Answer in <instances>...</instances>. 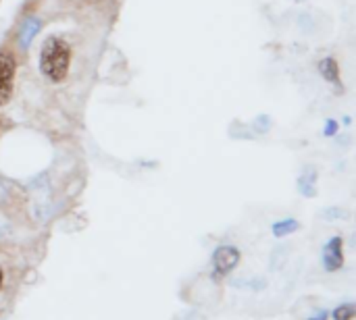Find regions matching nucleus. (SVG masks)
Wrapping results in <instances>:
<instances>
[{
  "mask_svg": "<svg viewBox=\"0 0 356 320\" xmlns=\"http://www.w3.org/2000/svg\"><path fill=\"white\" fill-rule=\"evenodd\" d=\"M71 48L60 37H48L40 52V71L50 81H63L69 73Z\"/></svg>",
  "mask_w": 356,
  "mask_h": 320,
  "instance_id": "nucleus-1",
  "label": "nucleus"
},
{
  "mask_svg": "<svg viewBox=\"0 0 356 320\" xmlns=\"http://www.w3.org/2000/svg\"><path fill=\"white\" fill-rule=\"evenodd\" d=\"M13 79H15V60L8 52L0 50V106L6 104L13 94Z\"/></svg>",
  "mask_w": 356,
  "mask_h": 320,
  "instance_id": "nucleus-2",
  "label": "nucleus"
},
{
  "mask_svg": "<svg viewBox=\"0 0 356 320\" xmlns=\"http://www.w3.org/2000/svg\"><path fill=\"white\" fill-rule=\"evenodd\" d=\"M238 262H240V252L234 246H221L213 254V264H215L217 275H227Z\"/></svg>",
  "mask_w": 356,
  "mask_h": 320,
  "instance_id": "nucleus-3",
  "label": "nucleus"
},
{
  "mask_svg": "<svg viewBox=\"0 0 356 320\" xmlns=\"http://www.w3.org/2000/svg\"><path fill=\"white\" fill-rule=\"evenodd\" d=\"M344 264V254H342V239L340 237H332L330 244L323 248V267L334 273L338 269H342Z\"/></svg>",
  "mask_w": 356,
  "mask_h": 320,
  "instance_id": "nucleus-4",
  "label": "nucleus"
},
{
  "mask_svg": "<svg viewBox=\"0 0 356 320\" xmlns=\"http://www.w3.org/2000/svg\"><path fill=\"white\" fill-rule=\"evenodd\" d=\"M40 27H42V23H40V19H35V17H27V19L23 21L21 33H19V44H21L23 50L31 44V40H33V35L40 31Z\"/></svg>",
  "mask_w": 356,
  "mask_h": 320,
  "instance_id": "nucleus-5",
  "label": "nucleus"
},
{
  "mask_svg": "<svg viewBox=\"0 0 356 320\" xmlns=\"http://www.w3.org/2000/svg\"><path fill=\"white\" fill-rule=\"evenodd\" d=\"M319 71H321V75H323L327 81H338V79H340L338 62H336L334 58H325V60H321V65H319Z\"/></svg>",
  "mask_w": 356,
  "mask_h": 320,
  "instance_id": "nucleus-6",
  "label": "nucleus"
},
{
  "mask_svg": "<svg viewBox=\"0 0 356 320\" xmlns=\"http://www.w3.org/2000/svg\"><path fill=\"white\" fill-rule=\"evenodd\" d=\"M300 229V223L298 221H280L273 225V235L275 237H284V235H290L294 231Z\"/></svg>",
  "mask_w": 356,
  "mask_h": 320,
  "instance_id": "nucleus-7",
  "label": "nucleus"
},
{
  "mask_svg": "<svg viewBox=\"0 0 356 320\" xmlns=\"http://www.w3.org/2000/svg\"><path fill=\"white\" fill-rule=\"evenodd\" d=\"M356 314V308L355 304H344V306H338L334 312H332V317L334 320H353Z\"/></svg>",
  "mask_w": 356,
  "mask_h": 320,
  "instance_id": "nucleus-8",
  "label": "nucleus"
},
{
  "mask_svg": "<svg viewBox=\"0 0 356 320\" xmlns=\"http://www.w3.org/2000/svg\"><path fill=\"white\" fill-rule=\"evenodd\" d=\"M338 131V123L336 121H327V129H325V135H334Z\"/></svg>",
  "mask_w": 356,
  "mask_h": 320,
  "instance_id": "nucleus-9",
  "label": "nucleus"
},
{
  "mask_svg": "<svg viewBox=\"0 0 356 320\" xmlns=\"http://www.w3.org/2000/svg\"><path fill=\"white\" fill-rule=\"evenodd\" d=\"M309 320H327V312H325V310H319L315 317H311Z\"/></svg>",
  "mask_w": 356,
  "mask_h": 320,
  "instance_id": "nucleus-10",
  "label": "nucleus"
},
{
  "mask_svg": "<svg viewBox=\"0 0 356 320\" xmlns=\"http://www.w3.org/2000/svg\"><path fill=\"white\" fill-rule=\"evenodd\" d=\"M0 283H2V271H0Z\"/></svg>",
  "mask_w": 356,
  "mask_h": 320,
  "instance_id": "nucleus-11",
  "label": "nucleus"
}]
</instances>
